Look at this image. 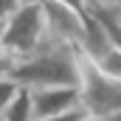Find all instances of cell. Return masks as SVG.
Here are the masks:
<instances>
[{
	"instance_id": "7a4b0ae2",
	"label": "cell",
	"mask_w": 121,
	"mask_h": 121,
	"mask_svg": "<svg viewBox=\"0 0 121 121\" xmlns=\"http://www.w3.org/2000/svg\"><path fill=\"white\" fill-rule=\"evenodd\" d=\"M0 39H3V45L9 48V54L14 59H26V56H34L37 51H42L54 39L51 31H48V20H45V11H42V3L20 6L14 14H9Z\"/></svg>"
},
{
	"instance_id": "9c48e42d",
	"label": "cell",
	"mask_w": 121,
	"mask_h": 121,
	"mask_svg": "<svg viewBox=\"0 0 121 121\" xmlns=\"http://www.w3.org/2000/svg\"><path fill=\"white\" fill-rule=\"evenodd\" d=\"M20 90H23V87H20L11 76L0 73V116H3V113H6V107L17 99V93H20Z\"/></svg>"
},
{
	"instance_id": "7c38bea8",
	"label": "cell",
	"mask_w": 121,
	"mask_h": 121,
	"mask_svg": "<svg viewBox=\"0 0 121 121\" xmlns=\"http://www.w3.org/2000/svg\"><path fill=\"white\" fill-rule=\"evenodd\" d=\"M76 121H113V118H104V116H96V113H87V110H85Z\"/></svg>"
},
{
	"instance_id": "ba28073f",
	"label": "cell",
	"mask_w": 121,
	"mask_h": 121,
	"mask_svg": "<svg viewBox=\"0 0 121 121\" xmlns=\"http://www.w3.org/2000/svg\"><path fill=\"white\" fill-rule=\"evenodd\" d=\"M96 65H99L107 76H113V79L121 82V48H110L101 59H96Z\"/></svg>"
},
{
	"instance_id": "277c9868",
	"label": "cell",
	"mask_w": 121,
	"mask_h": 121,
	"mask_svg": "<svg viewBox=\"0 0 121 121\" xmlns=\"http://www.w3.org/2000/svg\"><path fill=\"white\" fill-rule=\"evenodd\" d=\"M42 11L48 20V31L54 39L68 42L73 48H82L85 39V11L62 3V0H42Z\"/></svg>"
},
{
	"instance_id": "8fae6325",
	"label": "cell",
	"mask_w": 121,
	"mask_h": 121,
	"mask_svg": "<svg viewBox=\"0 0 121 121\" xmlns=\"http://www.w3.org/2000/svg\"><path fill=\"white\" fill-rule=\"evenodd\" d=\"M82 113H85V110L79 107V110H73V113H65V116H56V118H37V121H76Z\"/></svg>"
},
{
	"instance_id": "8992f818",
	"label": "cell",
	"mask_w": 121,
	"mask_h": 121,
	"mask_svg": "<svg viewBox=\"0 0 121 121\" xmlns=\"http://www.w3.org/2000/svg\"><path fill=\"white\" fill-rule=\"evenodd\" d=\"M85 14H90L104 28V34L113 42V48H121V6H101L96 0H87L85 3Z\"/></svg>"
},
{
	"instance_id": "9a60e30c",
	"label": "cell",
	"mask_w": 121,
	"mask_h": 121,
	"mask_svg": "<svg viewBox=\"0 0 121 121\" xmlns=\"http://www.w3.org/2000/svg\"><path fill=\"white\" fill-rule=\"evenodd\" d=\"M113 121H121V116H116V118H113Z\"/></svg>"
},
{
	"instance_id": "30bf717a",
	"label": "cell",
	"mask_w": 121,
	"mask_h": 121,
	"mask_svg": "<svg viewBox=\"0 0 121 121\" xmlns=\"http://www.w3.org/2000/svg\"><path fill=\"white\" fill-rule=\"evenodd\" d=\"M17 9H20V3H17V0H0V14H3V17L14 14Z\"/></svg>"
},
{
	"instance_id": "6da1fadb",
	"label": "cell",
	"mask_w": 121,
	"mask_h": 121,
	"mask_svg": "<svg viewBox=\"0 0 121 121\" xmlns=\"http://www.w3.org/2000/svg\"><path fill=\"white\" fill-rule=\"evenodd\" d=\"M79 56L82 51L51 39L42 51H37L34 56L26 59H14L11 70L6 76H11L20 87L26 90H42V87H79Z\"/></svg>"
},
{
	"instance_id": "5b68a950",
	"label": "cell",
	"mask_w": 121,
	"mask_h": 121,
	"mask_svg": "<svg viewBox=\"0 0 121 121\" xmlns=\"http://www.w3.org/2000/svg\"><path fill=\"white\" fill-rule=\"evenodd\" d=\"M31 104H34V121L37 118H56L65 113L79 110V87H42L31 90Z\"/></svg>"
},
{
	"instance_id": "4fadbf2b",
	"label": "cell",
	"mask_w": 121,
	"mask_h": 121,
	"mask_svg": "<svg viewBox=\"0 0 121 121\" xmlns=\"http://www.w3.org/2000/svg\"><path fill=\"white\" fill-rule=\"evenodd\" d=\"M62 3H68V6H73V9H79V11H85V3H87V0H62Z\"/></svg>"
},
{
	"instance_id": "3957f363",
	"label": "cell",
	"mask_w": 121,
	"mask_h": 121,
	"mask_svg": "<svg viewBox=\"0 0 121 121\" xmlns=\"http://www.w3.org/2000/svg\"><path fill=\"white\" fill-rule=\"evenodd\" d=\"M79 104L82 110L104 116V118H116L121 116V82L107 76L93 59L85 54L79 56Z\"/></svg>"
},
{
	"instance_id": "52a82bcc",
	"label": "cell",
	"mask_w": 121,
	"mask_h": 121,
	"mask_svg": "<svg viewBox=\"0 0 121 121\" xmlns=\"http://www.w3.org/2000/svg\"><path fill=\"white\" fill-rule=\"evenodd\" d=\"M0 121H34V104H31V90L17 93V99L6 107V113L0 116Z\"/></svg>"
},
{
	"instance_id": "5bb4252c",
	"label": "cell",
	"mask_w": 121,
	"mask_h": 121,
	"mask_svg": "<svg viewBox=\"0 0 121 121\" xmlns=\"http://www.w3.org/2000/svg\"><path fill=\"white\" fill-rule=\"evenodd\" d=\"M96 3H101V6H121V0H96Z\"/></svg>"
}]
</instances>
